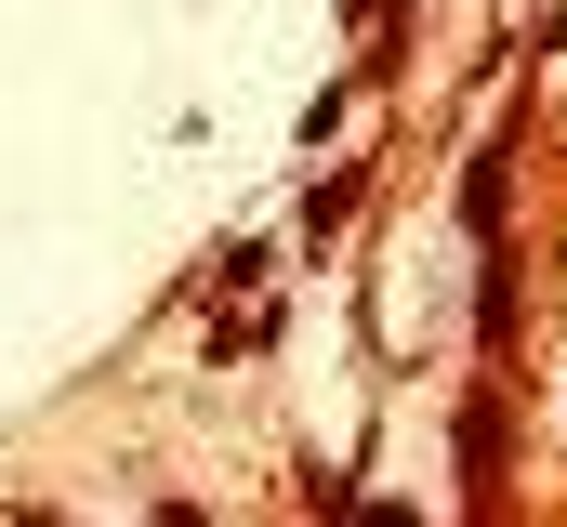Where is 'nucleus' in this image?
<instances>
[{"label": "nucleus", "instance_id": "obj_1", "mask_svg": "<svg viewBox=\"0 0 567 527\" xmlns=\"http://www.w3.org/2000/svg\"><path fill=\"white\" fill-rule=\"evenodd\" d=\"M502 198H515V172H502V145H475V172H462V211H475V238H502Z\"/></svg>", "mask_w": 567, "mask_h": 527}]
</instances>
